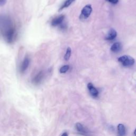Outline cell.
Here are the masks:
<instances>
[{
    "mask_svg": "<svg viewBox=\"0 0 136 136\" xmlns=\"http://www.w3.org/2000/svg\"><path fill=\"white\" fill-rule=\"evenodd\" d=\"M0 32L5 40L11 44L17 37V31L11 19L7 16H0Z\"/></svg>",
    "mask_w": 136,
    "mask_h": 136,
    "instance_id": "1",
    "label": "cell"
},
{
    "mask_svg": "<svg viewBox=\"0 0 136 136\" xmlns=\"http://www.w3.org/2000/svg\"><path fill=\"white\" fill-rule=\"evenodd\" d=\"M93 11V8L90 4H87L85 5L82 9L79 18L81 20H84L87 19L91 14Z\"/></svg>",
    "mask_w": 136,
    "mask_h": 136,
    "instance_id": "2",
    "label": "cell"
},
{
    "mask_svg": "<svg viewBox=\"0 0 136 136\" xmlns=\"http://www.w3.org/2000/svg\"><path fill=\"white\" fill-rule=\"evenodd\" d=\"M118 60L125 67L132 66L135 62L134 59L129 55H123L119 57Z\"/></svg>",
    "mask_w": 136,
    "mask_h": 136,
    "instance_id": "3",
    "label": "cell"
},
{
    "mask_svg": "<svg viewBox=\"0 0 136 136\" xmlns=\"http://www.w3.org/2000/svg\"><path fill=\"white\" fill-rule=\"evenodd\" d=\"M65 19L64 15H60V16L54 18L51 21V25L53 27H57L61 26L63 24Z\"/></svg>",
    "mask_w": 136,
    "mask_h": 136,
    "instance_id": "4",
    "label": "cell"
},
{
    "mask_svg": "<svg viewBox=\"0 0 136 136\" xmlns=\"http://www.w3.org/2000/svg\"><path fill=\"white\" fill-rule=\"evenodd\" d=\"M30 62H31V59L28 56H26L20 66V71L21 73H24L27 70L30 64Z\"/></svg>",
    "mask_w": 136,
    "mask_h": 136,
    "instance_id": "5",
    "label": "cell"
},
{
    "mask_svg": "<svg viewBox=\"0 0 136 136\" xmlns=\"http://www.w3.org/2000/svg\"><path fill=\"white\" fill-rule=\"evenodd\" d=\"M44 78V72L43 71L39 72L36 76L34 78L33 80V83L35 85H37L41 83Z\"/></svg>",
    "mask_w": 136,
    "mask_h": 136,
    "instance_id": "6",
    "label": "cell"
},
{
    "mask_svg": "<svg viewBox=\"0 0 136 136\" xmlns=\"http://www.w3.org/2000/svg\"><path fill=\"white\" fill-rule=\"evenodd\" d=\"M88 89L90 94L94 97H97L98 96V92L97 89L93 86L92 83H89L87 85Z\"/></svg>",
    "mask_w": 136,
    "mask_h": 136,
    "instance_id": "7",
    "label": "cell"
},
{
    "mask_svg": "<svg viewBox=\"0 0 136 136\" xmlns=\"http://www.w3.org/2000/svg\"><path fill=\"white\" fill-rule=\"evenodd\" d=\"M117 36V33L116 32L115 30H114V29L112 28L111 29H110V31H109L108 35L106 37L105 39L107 40H111L114 39Z\"/></svg>",
    "mask_w": 136,
    "mask_h": 136,
    "instance_id": "8",
    "label": "cell"
},
{
    "mask_svg": "<svg viewBox=\"0 0 136 136\" xmlns=\"http://www.w3.org/2000/svg\"><path fill=\"white\" fill-rule=\"evenodd\" d=\"M75 128H76L77 130L82 133V134H86L88 133V131L87 130V129L84 127V126L82 125H81L80 123H77L75 125Z\"/></svg>",
    "mask_w": 136,
    "mask_h": 136,
    "instance_id": "9",
    "label": "cell"
},
{
    "mask_svg": "<svg viewBox=\"0 0 136 136\" xmlns=\"http://www.w3.org/2000/svg\"><path fill=\"white\" fill-rule=\"evenodd\" d=\"M75 0H66V1L63 2L62 5L60 7L59 9V11H61L66 8H68L70 5H71Z\"/></svg>",
    "mask_w": 136,
    "mask_h": 136,
    "instance_id": "10",
    "label": "cell"
},
{
    "mask_svg": "<svg viewBox=\"0 0 136 136\" xmlns=\"http://www.w3.org/2000/svg\"><path fill=\"white\" fill-rule=\"evenodd\" d=\"M121 49V44L120 43H115L114 44H113L111 48V50L112 52H117L119 51H120Z\"/></svg>",
    "mask_w": 136,
    "mask_h": 136,
    "instance_id": "11",
    "label": "cell"
},
{
    "mask_svg": "<svg viewBox=\"0 0 136 136\" xmlns=\"http://www.w3.org/2000/svg\"><path fill=\"white\" fill-rule=\"evenodd\" d=\"M119 134L120 135H124L126 134V128L122 124H119L117 126Z\"/></svg>",
    "mask_w": 136,
    "mask_h": 136,
    "instance_id": "12",
    "label": "cell"
},
{
    "mask_svg": "<svg viewBox=\"0 0 136 136\" xmlns=\"http://www.w3.org/2000/svg\"><path fill=\"white\" fill-rule=\"evenodd\" d=\"M71 55V49L70 48H68L67 49L66 53V54L64 57V58L66 61H68V60L70 58Z\"/></svg>",
    "mask_w": 136,
    "mask_h": 136,
    "instance_id": "13",
    "label": "cell"
},
{
    "mask_svg": "<svg viewBox=\"0 0 136 136\" xmlns=\"http://www.w3.org/2000/svg\"><path fill=\"white\" fill-rule=\"evenodd\" d=\"M70 67L68 65H65L62 66L60 69V72L61 73H66L69 69Z\"/></svg>",
    "mask_w": 136,
    "mask_h": 136,
    "instance_id": "14",
    "label": "cell"
},
{
    "mask_svg": "<svg viewBox=\"0 0 136 136\" xmlns=\"http://www.w3.org/2000/svg\"><path fill=\"white\" fill-rule=\"evenodd\" d=\"M105 1L114 5L117 4L119 2V0H105Z\"/></svg>",
    "mask_w": 136,
    "mask_h": 136,
    "instance_id": "15",
    "label": "cell"
},
{
    "mask_svg": "<svg viewBox=\"0 0 136 136\" xmlns=\"http://www.w3.org/2000/svg\"><path fill=\"white\" fill-rule=\"evenodd\" d=\"M7 0H0V6L4 5L6 2Z\"/></svg>",
    "mask_w": 136,
    "mask_h": 136,
    "instance_id": "16",
    "label": "cell"
},
{
    "mask_svg": "<svg viewBox=\"0 0 136 136\" xmlns=\"http://www.w3.org/2000/svg\"><path fill=\"white\" fill-rule=\"evenodd\" d=\"M62 135H68V134L67 132H64V133H63V134H62Z\"/></svg>",
    "mask_w": 136,
    "mask_h": 136,
    "instance_id": "17",
    "label": "cell"
},
{
    "mask_svg": "<svg viewBox=\"0 0 136 136\" xmlns=\"http://www.w3.org/2000/svg\"><path fill=\"white\" fill-rule=\"evenodd\" d=\"M134 135H136V129H135V131H134Z\"/></svg>",
    "mask_w": 136,
    "mask_h": 136,
    "instance_id": "18",
    "label": "cell"
}]
</instances>
